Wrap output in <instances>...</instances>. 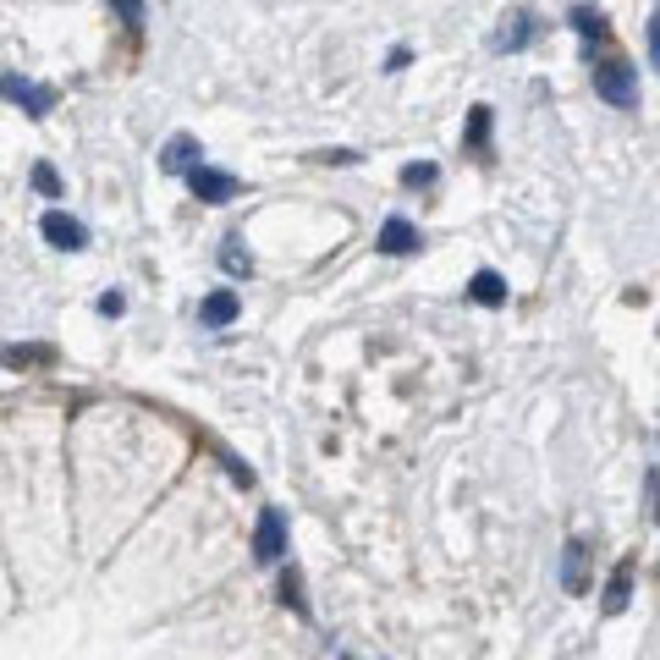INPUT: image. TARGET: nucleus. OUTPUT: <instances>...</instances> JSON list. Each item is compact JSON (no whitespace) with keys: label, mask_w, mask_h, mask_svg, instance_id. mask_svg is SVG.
<instances>
[{"label":"nucleus","mask_w":660,"mask_h":660,"mask_svg":"<svg viewBox=\"0 0 660 660\" xmlns=\"http://www.w3.org/2000/svg\"><path fill=\"white\" fill-rule=\"evenodd\" d=\"M281 605H292L297 616H308V600H303V578H297V567H286V578H281Z\"/></svg>","instance_id":"obj_17"},{"label":"nucleus","mask_w":660,"mask_h":660,"mask_svg":"<svg viewBox=\"0 0 660 660\" xmlns=\"http://www.w3.org/2000/svg\"><path fill=\"white\" fill-rule=\"evenodd\" d=\"M187 187H193V198H204V204H231L237 198V177L231 171H215V166H193L187 171Z\"/></svg>","instance_id":"obj_4"},{"label":"nucleus","mask_w":660,"mask_h":660,"mask_svg":"<svg viewBox=\"0 0 660 660\" xmlns=\"http://www.w3.org/2000/svg\"><path fill=\"white\" fill-rule=\"evenodd\" d=\"M567 23H572V34H583V39H611V23H605L600 7H572Z\"/></svg>","instance_id":"obj_13"},{"label":"nucleus","mask_w":660,"mask_h":660,"mask_svg":"<svg viewBox=\"0 0 660 660\" xmlns=\"http://www.w3.org/2000/svg\"><path fill=\"white\" fill-rule=\"evenodd\" d=\"M314 160H325V166H353L359 155H353V149H325V155H314Z\"/></svg>","instance_id":"obj_23"},{"label":"nucleus","mask_w":660,"mask_h":660,"mask_svg":"<svg viewBox=\"0 0 660 660\" xmlns=\"http://www.w3.org/2000/svg\"><path fill=\"white\" fill-rule=\"evenodd\" d=\"M39 231H45V242L61 248V253H83V248H89V226H83L78 215H67V209H50V215L39 220Z\"/></svg>","instance_id":"obj_3"},{"label":"nucleus","mask_w":660,"mask_h":660,"mask_svg":"<svg viewBox=\"0 0 660 660\" xmlns=\"http://www.w3.org/2000/svg\"><path fill=\"white\" fill-rule=\"evenodd\" d=\"M111 12L127 23V34H144V0H111Z\"/></svg>","instance_id":"obj_18"},{"label":"nucleus","mask_w":660,"mask_h":660,"mask_svg":"<svg viewBox=\"0 0 660 660\" xmlns=\"http://www.w3.org/2000/svg\"><path fill=\"white\" fill-rule=\"evenodd\" d=\"M649 61H655V67H660V12H655V18H649Z\"/></svg>","instance_id":"obj_24"},{"label":"nucleus","mask_w":660,"mask_h":660,"mask_svg":"<svg viewBox=\"0 0 660 660\" xmlns=\"http://www.w3.org/2000/svg\"><path fill=\"white\" fill-rule=\"evenodd\" d=\"M237 314H242V303H237V292H231V286H220V292H209V297H204V308H198V319H204L209 330H220V325H231Z\"/></svg>","instance_id":"obj_11"},{"label":"nucleus","mask_w":660,"mask_h":660,"mask_svg":"<svg viewBox=\"0 0 660 660\" xmlns=\"http://www.w3.org/2000/svg\"><path fill=\"white\" fill-rule=\"evenodd\" d=\"M528 39H534V12H512V18L496 29V50H507V56L528 50Z\"/></svg>","instance_id":"obj_9"},{"label":"nucleus","mask_w":660,"mask_h":660,"mask_svg":"<svg viewBox=\"0 0 660 660\" xmlns=\"http://www.w3.org/2000/svg\"><path fill=\"white\" fill-rule=\"evenodd\" d=\"M402 67H408V50H402V45H397V50H391V56H386V72H402Z\"/></svg>","instance_id":"obj_26"},{"label":"nucleus","mask_w":660,"mask_h":660,"mask_svg":"<svg viewBox=\"0 0 660 660\" xmlns=\"http://www.w3.org/2000/svg\"><path fill=\"white\" fill-rule=\"evenodd\" d=\"M468 155H485L490 149V105H474L468 111V138H463Z\"/></svg>","instance_id":"obj_14"},{"label":"nucleus","mask_w":660,"mask_h":660,"mask_svg":"<svg viewBox=\"0 0 660 660\" xmlns=\"http://www.w3.org/2000/svg\"><path fill=\"white\" fill-rule=\"evenodd\" d=\"M220 270H226V275H253V259H248L242 237H226V248H220Z\"/></svg>","instance_id":"obj_16"},{"label":"nucleus","mask_w":660,"mask_h":660,"mask_svg":"<svg viewBox=\"0 0 660 660\" xmlns=\"http://www.w3.org/2000/svg\"><path fill=\"white\" fill-rule=\"evenodd\" d=\"M34 187H39L45 198H61V177H56V166H50V160H39V166H34Z\"/></svg>","instance_id":"obj_20"},{"label":"nucleus","mask_w":660,"mask_h":660,"mask_svg":"<svg viewBox=\"0 0 660 660\" xmlns=\"http://www.w3.org/2000/svg\"><path fill=\"white\" fill-rule=\"evenodd\" d=\"M468 297H474V303H485V308H501V303H507V281H501L496 270H474Z\"/></svg>","instance_id":"obj_12"},{"label":"nucleus","mask_w":660,"mask_h":660,"mask_svg":"<svg viewBox=\"0 0 660 660\" xmlns=\"http://www.w3.org/2000/svg\"><path fill=\"white\" fill-rule=\"evenodd\" d=\"M633 556H622L616 567H611V583H605V616H622L627 611V600H633Z\"/></svg>","instance_id":"obj_8"},{"label":"nucleus","mask_w":660,"mask_h":660,"mask_svg":"<svg viewBox=\"0 0 660 660\" xmlns=\"http://www.w3.org/2000/svg\"><path fill=\"white\" fill-rule=\"evenodd\" d=\"M413 248H419V226H413L408 215H391V220L380 226V253L402 259V253H413Z\"/></svg>","instance_id":"obj_7"},{"label":"nucleus","mask_w":660,"mask_h":660,"mask_svg":"<svg viewBox=\"0 0 660 660\" xmlns=\"http://www.w3.org/2000/svg\"><path fill=\"white\" fill-rule=\"evenodd\" d=\"M94 308H100V314H105V319H116V314H122V308H127V297H122V292H105V297H100V303H94Z\"/></svg>","instance_id":"obj_22"},{"label":"nucleus","mask_w":660,"mask_h":660,"mask_svg":"<svg viewBox=\"0 0 660 660\" xmlns=\"http://www.w3.org/2000/svg\"><path fill=\"white\" fill-rule=\"evenodd\" d=\"M589 78H594V94H600L605 105H616V111H638V72H633L627 61H600Z\"/></svg>","instance_id":"obj_1"},{"label":"nucleus","mask_w":660,"mask_h":660,"mask_svg":"<svg viewBox=\"0 0 660 660\" xmlns=\"http://www.w3.org/2000/svg\"><path fill=\"white\" fill-rule=\"evenodd\" d=\"M198 138H187V133H177L171 144H166V155H160V171H171V177H187L193 166H198Z\"/></svg>","instance_id":"obj_10"},{"label":"nucleus","mask_w":660,"mask_h":660,"mask_svg":"<svg viewBox=\"0 0 660 660\" xmlns=\"http://www.w3.org/2000/svg\"><path fill=\"white\" fill-rule=\"evenodd\" d=\"M435 177H441V171H435L430 160H419V166H402V187H435Z\"/></svg>","instance_id":"obj_19"},{"label":"nucleus","mask_w":660,"mask_h":660,"mask_svg":"<svg viewBox=\"0 0 660 660\" xmlns=\"http://www.w3.org/2000/svg\"><path fill=\"white\" fill-rule=\"evenodd\" d=\"M281 556H286V517L264 507L253 523V561H281Z\"/></svg>","instance_id":"obj_5"},{"label":"nucleus","mask_w":660,"mask_h":660,"mask_svg":"<svg viewBox=\"0 0 660 660\" xmlns=\"http://www.w3.org/2000/svg\"><path fill=\"white\" fill-rule=\"evenodd\" d=\"M0 100L23 105L34 122H45V116L56 111V89H39V83H29V78H18V72H0Z\"/></svg>","instance_id":"obj_2"},{"label":"nucleus","mask_w":660,"mask_h":660,"mask_svg":"<svg viewBox=\"0 0 660 660\" xmlns=\"http://www.w3.org/2000/svg\"><path fill=\"white\" fill-rule=\"evenodd\" d=\"M589 556H594V550H589L583 539H567V545H561V589H567V594H589Z\"/></svg>","instance_id":"obj_6"},{"label":"nucleus","mask_w":660,"mask_h":660,"mask_svg":"<svg viewBox=\"0 0 660 660\" xmlns=\"http://www.w3.org/2000/svg\"><path fill=\"white\" fill-rule=\"evenodd\" d=\"M644 496H649V523H660V468H649V479H644Z\"/></svg>","instance_id":"obj_21"},{"label":"nucleus","mask_w":660,"mask_h":660,"mask_svg":"<svg viewBox=\"0 0 660 660\" xmlns=\"http://www.w3.org/2000/svg\"><path fill=\"white\" fill-rule=\"evenodd\" d=\"M56 353L50 348H0V364L7 369H34V364H50Z\"/></svg>","instance_id":"obj_15"},{"label":"nucleus","mask_w":660,"mask_h":660,"mask_svg":"<svg viewBox=\"0 0 660 660\" xmlns=\"http://www.w3.org/2000/svg\"><path fill=\"white\" fill-rule=\"evenodd\" d=\"M220 463H226V474H231V479H237V485H253V474H248V468H242V463H237V457H220Z\"/></svg>","instance_id":"obj_25"}]
</instances>
